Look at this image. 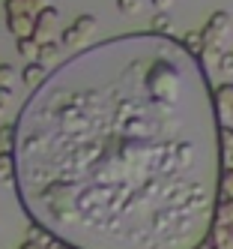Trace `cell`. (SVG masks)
Returning a JSON list of instances; mask_svg holds the SVG:
<instances>
[{
	"mask_svg": "<svg viewBox=\"0 0 233 249\" xmlns=\"http://www.w3.org/2000/svg\"><path fill=\"white\" fill-rule=\"evenodd\" d=\"M93 33H96V15H78V21L63 30L60 42L63 45H81V42H87L93 36Z\"/></svg>",
	"mask_w": 233,
	"mask_h": 249,
	"instance_id": "obj_1",
	"label": "cell"
},
{
	"mask_svg": "<svg viewBox=\"0 0 233 249\" xmlns=\"http://www.w3.org/2000/svg\"><path fill=\"white\" fill-rule=\"evenodd\" d=\"M201 33H203L206 45H221V42H224V36L230 33V15H227L224 9L212 12V15H209V21H206V27H203Z\"/></svg>",
	"mask_w": 233,
	"mask_h": 249,
	"instance_id": "obj_2",
	"label": "cell"
},
{
	"mask_svg": "<svg viewBox=\"0 0 233 249\" xmlns=\"http://www.w3.org/2000/svg\"><path fill=\"white\" fill-rule=\"evenodd\" d=\"M36 18V24H33V39L39 42V45H45V42H54V27H57V9H45V12H39V15H33Z\"/></svg>",
	"mask_w": 233,
	"mask_h": 249,
	"instance_id": "obj_3",
	"label": "cell"
},
{
	"mask_svg": "<svg viewBox=\"0 0 233 249\" xmlns=\"http://www.w3.org/2000/svg\"><path fill=\"white\" fill-rule=\"evenodd\" d=\"M33 24H36V18L30 12H24V15H6V30L12 33L15 39H30L33 36Z\"/></svg>",
	"mask_w": 233,
	"mask_h": 249,
	"instance_id": "obj_4",
	"label": "cell"
},
{
	"mask_svg": "<svg viewBox=\"0 0 233 249\" xmlns=\"http://www.w3.org/2000/svg\"><path fill=\"white\" fill-rule=\"evenodd\" d=\"M206 243H209L212 249H233V222H230V225H218V222H212Z\"/></svg>",
	"mask_w": 233,
	"mask_h": 249,
	"instance_id": "obj_5",
	"label": "cell"
},
{
	"mask_svg": "<svg viewBox=\"0 0 233 249\" xmlns=\"http://www.w3.org/2000/svg\"><path fill=\"white\" fill-rule=\"evenodd\" d=\"M212 105L221 117L224 114H233V84H221L212 90Z\"/></svg>",
	"mask_w": 233,
	"mask_h": 249,
	"instance_id": "obj_6",
	"label": "cell"
},
{
	"mask_svg": "<svg viewBox=\"0 0 233 249\" xmlns=\"http://www.w3.org/2000/svg\"><path fill=\"white\" fill-rule=\"evenodd\" d=\"M218 147H221V165L233 168V126H218Z\"/></svg>",
	"mask_w": 233,
	"mask_h": 249,
	"instance_id": "obj_7",
	"label": "cell"
},
{
	"mask_svg": "<svg viewBox=\"0 0 233 249\" xmlns=\"http://www.w3.org/2000/svg\"><path fill=\"white\" fill-rule=\"evenodd\" d=\"M45 75H48V69L42 66V63H27L24 69H21V81L27 84V87H36V84H42L45 81Z\"/></svg>",
	"mask_w": 233,
	"mask_h": 249,
	"instance_id": "obj_8",
	"label": "cell"
},
{
	"mask_svg": "<svg viewBox=\"0 0 233 249\" xmlns=\"http://www.w3.org/2000/svg\"><path fill=\"white\" fill-rule=\"evenodd\" d=\"M183 48L188 51V54L201 57V54H203V48H206V39H203V33H201V30H188L186 36H183Z\"/></svg>",
	"mask_w": 233,
	"mask_h": 249,
	"instance_id": "obj_9",
	"label": "cell"
},
{
	"mask_svg": "<svg viewBox=\"0 0 233 249\" xmlns=\"http://www.w3.org/2000/svg\"><path fill=\"white\" fill-rule=\"evenodd\" d=\"M12 180H15V159L12 153L0 150V186H9Z\"/></svg>",
	"mask_w": 233,
	"mask_h": 249,
	"instance_id": "obj_10",
	"label": "cell"
},
{
	"mask_svg": "<svg viewBox=\"0 0 233 249\" xmlns=\"http://www.w3.org/2000/svg\"><path fill=\"white\" fill-rule=\"evenodd\" d=\"M57 60H60V45H57V42H45V45H39V57H36V63H42L45 69H51Z\"/></svg>",
	"mask_w": 233,
	"mask_h": 249,
	"instance_id": "obj_11",
	"label": "cell"
},
{
	"mask_svg": "<svg viewBox=\"0 0 233 249\" xmlns=\"http://www.w3.org/2000/svg\"><path fill=\"white\" fill-rule=\"evenodd\" d=\"M15 48H18V54H21L27 63H33L36 57H39V42H36L33 36L30 39H15Z\"/></svg>",
	"mask_w": 233,
	"mask_h": 249,
	"instance_id": "obj_12",
	"label": "cell"
},
{
	"mask_svg": "<svg viewBox=\"0 0 233 249\" xmlns=\"http://www.w3.org/2000/svg\"><path fill=\"white\" fill-rule=\"evenodd\" d=\"M150 30L153 33H171L173 30V18H171L168 12H155L153 21H150Z\"/></svg>",
	"mask_w": 233,
	"mask_h": 249,
	"instance_id": "obj_13",
	"label": "cell"
},
{
	"mask_svg": "<svg viewBox=\"0 0 233 249\" xmlns=\"http://www.w3.org/2000/svg\"><path fill=\"white\" fill-rule=\"evenodd\" d=\"M218 198H233V168H221V177H218Z\"/></svg>",
	"mask_w": 233,
	"mask_h": 249,
	"instance_id": "obj_14",
	"label": "cell"
},
{
	"mask_svg": "<svg viewBox=\"0 0 233 249\" xmlns=\"http://www.w3.org/2000/svg\"><path fill=\"white\" fill-rule=\"evenodd\" d=\"M18 81V72L12 63H0V90H12V84Z\"/></svg>",
	"mask_w": 233,
	"mask_h": 249,
	"instance_id": "obj_15",
	"label": "cell"
},
{
	"mask_svg": "<svg viewBox=\"0 0 233 249\" xmlns=\"http://www.w3.org/2000/svg\"><path fill=\"white\" fill-rule=\"evenodd\" d=\"M12 144H15V123H3L0 126V150L12 153Z\"/></svg>",
	"mask_w": 233,
	"mask_h": 249,
	"instance_id": "obj_16",
	"label": "cell"
},
{
	"mask_svg": "<svg viewBox=\"0 0 233 249\" xmlns=\"http://www.w3.org/2000/svg\"><path fill=\"white\" fill-rule=\"evenodd\" d=\"M3 9L6 15H24L30 12V0H3Z\"/></svg>",
	"mask_w": 233,
	"mask_h": 249,
	"instance_id": "obj_17",
	"label": "cell"
},
{
	"mask_svg": "<svg viewBox=\"0 0 233 249\" xmlns=\"http://www.w3.org/2000/svg\"><path fill=\"white\" fill-rule=\"evenodd\" d=\"M117 9L123 15H138L143 12V0H117Z\"/></svg>",
	"mask_w": 233,
	"mask_h": 249,
	"instance_id": "obj_18",
	"label": "cell"
},
{
	"mask_svg": "<svg viewBox=\"0 0 233 249\" xmlns=\"http://www.w3.org/2000/svg\"><path fill=\"white\" fill-rule=\"evenodd\" d=\"M45 9H54V0H30V15H39Z\"/></svg>",
	"mask_w": 233,
	"mask_h": 249,
	"instance_id": "obj_19",
	"label": "cell"
},
{
	"mask_svg": "<svg viewBox=\"0 0 233 249\" xmlns=\"http://www.w3.org/2000/svg\"><path fill=\"white\" fill-rule=\"evenodd\" d=\"M218 69L224 75H233V51H224L221 54V60H218Z\"/></svg>",
	"mask_w": 233,
	"mask_h": 249,
	"instance_id": "obj_20",
	"label": "cell"
},
{
	"mask_svg": "<svg viewBox=\"0 0 233 249\" xmlns=\"http://www.w3.org/2000/svg\"><path fill=\"white\" fill-rule=\"evenodd\" d=\"M9 102H12V90H0V114H6Z\"/></svg>",
	"mask_w": 233,
	"mask_h": 249,
	"instance_id": "obj_21",
	"label": "cell"
},
{
	"mask_svg": "<svg viewBox=\"0 0 233 249\" xmlns=\"http://www.w3.org/2000/svg\"><path fill=\"white\" fill-rule=\"evenodd\" d=\"M150 3H153V6H155L158 12H168V9L173 6V0H150Z\"/></svg>",
	"mask_w": 233,
	"mask_h": 249,
	"instance_id": "obj_22",
	"label": "cell"
},
{
	"mask_svg": "<svg viewBox=\"0 0 233 249\" xmlns=\"http://www.w3.org/2000/svg\"><path fill=\"white\" fill-rule=\"evenodd\" d=\"M21 249H45V246H42V243H36V240H24Z\"/></svg>",
	"mask_w": 233,
	"mask_h": 249,
	"instance_id": "obj_23",
	"label": "cell"
},
{
	"mask_svg": "<svg viewBox=\"0 0 233 249\" xmlns=\"http://www.w3.org/2000/svg\"><path fill=\"white\" fill-rule=\"evenodd\" d=\"M54 249H78V246H72V243H66V240H60L57 246H54Z\"/></svg>",
	"mask_w": 233,
	"mask_h": 249,
	"instance_id": "obj_24",
	"label": "cell"
},
{
	"mask_svg": "<svg viewBox=\"0 0 233 249\" xmlns=\"http://www.w3.org/2000/svg\"><path fill=\"white\" fill-rule=\"evenodd\" d=\"M194 249H212V246H209V243H206V240H203V243H197V246H194Z\"/></svg>",
	"mask_w": 233,
	"mask_h": 249,
	"instance_id": "obj_25",
	"label": "cell"
}]
</instances>
